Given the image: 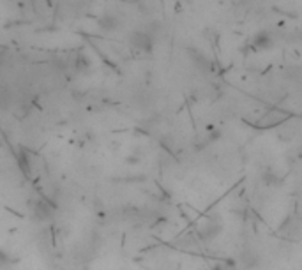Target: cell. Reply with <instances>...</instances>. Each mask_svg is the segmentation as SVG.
Listing matches in <instances>:
<instances>
[{
	"label": "cell",
	"instance_id": "1",
	"mask_svg": "<svg viewBox=\"0 0 302 270\" xmlns=\"http://www.w3.org/2000/svg\"><path fill=\"white\" fill-rule=\"evenodd\" d=\"M129 45H131V48H133L134 52L149 55V53L154 52L156 36H152L149 30H141L140 28V30H134V32L129 36Z\"/></svg>",
	"mask_w": 302,
	"mask_h": 270
},
{
	"label": "cell",
	"instance_id": "6",
	"mask_svg": "<svg viewBox=\"0 0 302 270\" xmlns=\"http://www.w3.org/2000/svg\"><path fill=\"white\" fill-rule=\"evenodd\" d=\"M125 2H133V4H138V2H143V0H125Z\"/></svg>",
	"mask_w": 302,
	"mask_h": 270
},
{
	"label": "cell",
	"instance_id": "2",
	"mask_svg": "<svg viewBox=\"0 0 302 270\" xmlns=\"http://www.w3.org/2000/svg\"><path fill=\"white\" fill-rule=\"evenodd\" d=\"M251 45H253V48L258 50V52H267V50L274 48V37H272L270 32H267V30H260V32L253 36Z\"/></svg>",
	"mask_w": 302,
	"mask_h": 270
},
{
	"label": "cell",
	"instance_id": "3",
	"mask_svg": "<svg viewBox=\"0 0 302 270\" xmlns=\"http://www.w3.org/2000/svg\"><path fill=\"white\" fill-rule=\"evenodd\" d=\"M97 25H99V28H103L105 32H115V30L121 28L122 21L117 14H113V12H105V14L97 20Z\"/></svg>",
	"mask_w": 302,
	"mask_h": 270
},
{
	"label": "cell",
	"instance_id": "4",
	"mask_svg": "<svg viewBox=\"0 0 302 270\" xmlns=\"http://www.w3.org/2000/svg\"><path fill=\"white\" fill-rule=\"evenodd\" d=\"M219 231H221V221H219V219H214V221H207L205 224L201 226L200 235L201 238H205V240H212V238L218 237Z\"/></svg>",
	"mask_w": 302,
	"mask_h": 270
},
{
	"label": "cell",
	"instance_id": "5",
	"mask_svg": "<svg viewBox=\"0 0 302 270\" xmlns=\"http://www.w3.org/2000/svg\"><path fill=\"white\" fill-rule=\"evenodd\" d=\"M36 216L39 219H48L50 214H52V207L48 205V202H45V200H41V202H37L36 205Z\"/></svg>",
	"mask_w": 302,
	"mask_h": 270
}]
</instances>
